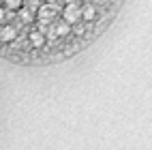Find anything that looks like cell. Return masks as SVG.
Returning a JSON list of instances; mask_svg holds the SVG:
<instances>
[{
    "instance_id": "cell-1",
    "label": "cell",
    "mask_w": 152,
    "mask_h": 150,
    "mask_svg": "<svg viewBox=\"0 0 152 150\" xmlns=\"http://www.w3.org/2000/svg\"><path fill=\"white\" fill-rule=\"evenodd\" d=\"M79 17H82V7H79V2L64 7V11H62V22H66V24H77Z\"/></svg>"
},
{
    "instance_id": "cell-2",
    "label": "cell",
    "mask_w": 152,
    "mask_h": 150,
    "mask_svg": "<svg viewBox=\"0 0 152 150\" xmlns=\"http://www.w3.org/2000/svg\"><path fill=\"white\" fill-rule=\"evenodd\" d=\"M17 39V30L11 24H2L0 26V41L2 43H13Z\"/></svg>"
},
{
    "instance_id": "cell-3",
    "label": "cell",
    "mask_w": 152,
    "mask_h": 150,
    "mask_svg": "<svg viewBox=\"0 0 152 150\" xmlns=\"http://www.w3.org/2000/svg\"><path fill=\"white\" fill-rule=\"evenodd\" d=\"M28 41H30V45L32 47H43L45 45V34L41 32V30H32V32H30V37H28Z\"/></svg>"
},
{
    "instance_id": "cell-4",
    "label": "cell",
    "mask_w": 152,
    "mask_h": 150,
    "mask_svg": "<svg viewBox=\"0 0 152 150\" xmlns=\"http://www.w3.org/2000/svg\"><path fill=\"white\" fill-rule=\"evenodd\" d=\"M54 30H56V37H66V34L71 32V24H66V22H58V24L54 26Z\"/></svg>"
},
{
    "instance_id": "cell-5",
    "label": "cell",
    "mask_w": 152,
    "mask_h": 150,
    "mask_svg": "<svg viewBox=\"0 0 152 150\" xmlns=\"http://www.w3.org/2000/svg\"><path fill=\"white\" fill-rule=\"evenodd\" d=\"M82 17L88 19V22H90V19H94V17H96V7H94V4L84 7V9H82Z\"/></svg>"
},
{
    "instance_id": "cell-6",
    "label": "cell",
    "mask_w": 152,
    "mask_h": 150,
    "mask_svg": "<svg viewBox=\"0 0 152 150\" xmlns=\"http://www.w3.org/2000/svg\"><path fill=\"white\" fill-rule=\"evenodd\" d=\"M4 4L11 9V11H17V9L24 7V0H4Z\"/></svg>"
},
{
    "instance_id": "cell-7",
    "label": "cell",
    "mask_w": 152,
    "mask_h": 150,
    "mask_svg": "<svg viewBox=\"0 0 152 150\" xmlns=\"http://www.w3.org/2000/svg\"><path fill=\"white\" fill-rule=\"evenodd\" d=\"M19 19L22 22H32V11H28V9H19Z\"/></svg>"
},
{
    "instance_id": "cell-8",
    "label": "cell",
    "mask_w": 152,
    "mask_h": 150,
    "mask_svg": "<svg viewBox=\"0 0 152 150\" xmlns=\"http://www.w3.org/2000/svg\"><path fill=\"white\" fill-rule=\"evenodd\" d=\"M24 2H26V9H28V11H37V9L41 7L39 0H24Z\"/></svg>"
},
{
    "instance_id": "cell-9",
    "label": "cell",
    "mask_w": 152,
    "mask_h": 150,
    "mask_svg": "<svg viewBox=\"0 0 152 150\" xmlns=\"http://www.w3.org/2000/svg\"><path fill=\"white\" fill-rule=\"evenodd\" d=\"M47 37H49V41H54V39H56V30H54V26H49V30H47Z\"/></svg>"
},
{
    "instance_id": "cell-10",
    "label": "cell",
    "mask_w": 152,
    "mask_h": 150,
    "mask_svg": "<svg viewBox=\"0 0 152 150\" xmlns=\"http://www.w3.org/2000/svg\"><path fill=\"white\" fill-rule=\"evenodd\" d=\"M4 15H7V11H4V9H0V22L4 19Z\"/></svg>"
},
{
    "instance_id": "cell-11",
    "label": "cell",
    "mask_w": 152,
    "mask_h": 150,
    "mask_svg": "<svg viewBox=\"0 0 152 150\" xmlns=\"http://www.w3.org/2000/svg\"><path fill=\"white\" fill-rule=\"evenodd\" d=\"M64 2H66V4H77L79 0H64Z\"/></svg>"
}]
</instances>
